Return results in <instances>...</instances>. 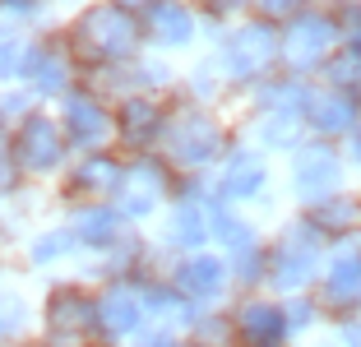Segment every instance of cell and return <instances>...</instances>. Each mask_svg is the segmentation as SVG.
<instances>
[{
  "instance_id": "cell-11",
  "label": "cell",
  "mask_w": 361,
  "mask_h": 347,
  "mask_svg": "<svg viewBox=\"0 0 361 347\" xmlns=\"http://www.w3.org/2000/svg\"><path fill=\"white\" fill-rule=\"evenodd\" d=\"M162 190H167V171L158 162H135L126 176V190H121V209L126 213H149L153 204L162 200Z\"/></svg>"
},
{
  "instance_id": "cell-10",
  "label": "cell",
  "mask_w": 361,
  "mask_h": 347,
  "mask_svg": "<svg viewBox=\"0 0 361 347\" xmlns=\"http://www.w3.org/2000/svg\"><path fill=\"white\" fill-rule=\"evenodd\" d=\"M315 260H319V245L310 241L306 231L292 236V241H283L278 255H274V283L278 287H301L310 274H315Z\"/></svg>"
},
{
  "instance_id": "cell-14",
  "label": "cell",
  "mask_w": 361,
  "mask_h": 347,
  "mask_svg": "<svg viewBox=\"0 0 361 347\" xmlns=\"http://www.w3.org/2000/svg\"><path fill=\"white\" fill-rule=\"evenodd\" d=\"M319 301L329 310H352L361 301V260H338L319 287Z\"/></svg>"
},
{
  "instance_id": "cell-7",
  "label": "cell",
  "mask_w": 361,
  "mask_h": 347,
  "mask_svg": "<svg viewBox=\"0 0 361 347\" xmlns=\"http://www.w3.org/2000/svg\"><path fill=\"white\" fill-rule=\"evenodd\" d=\"M236 343L241 347H283L287 329H283V310L269 301H245L236 310V324H232Z\"/></svg>"
},
{
  "instance_id": "cell-19",
  "label": "cell",
  "mask_w": 361,
  "mask_h": 347,
  "mask_svg": "<svg viewBox=\"0 0 361 347\" xmlns=\"http://www.w3.org/2000/svg\"><path fill=\"white\" fill-rule=\"evenodd\" d=\"M190 10L185 5H153V14H149V37L153 42H162V47H176V42H185L190 37Z\"/></svg>"
},
{
  "instance_id": "cell-17",
  "label": "cell",
  "mask_w": 361,
  "mask_h": 347,
  "mask_svg": "<svg viewBox=\"0 0 361 347\" xmlns=\"http://www.w3.org/2000/svg\"><path fill=\"white\" fill-rule=\"evenodd\" d=\"M361 222V204L357 200H319L315 209H310V227L324 231V236H343V231H352Z\"/></svg>"
},
{
  "instance_id": "cell-4",
  "label": "cell",
  "mask_w": 361,
  "mask_h": 347,
  "mask_svg": "<svg viewBox=\"0 0 361 347\" xmlns=\"http://www.w3.org/2000/svg\"><path fill=\"white\" fill-rule=\"evenodd\" d=\"M218 148H223V130H218V121L209 111H200V106L176 111V121H171V153L180 162H209Z\"/></svg>"
},
{
  "instance_id": "cell-12",
  "label": "cell",
  "mask_w": 361,
  "mask_h": 347,
  "mask_svg": "<svg viewBox=\"0 0 361 347\" xmlns=\"http://www.w3.org/2000/svg\"><path fill=\"white\" fill-rule=\"evenodd\" d=\"M65 130H70V139H75L79 148H97L106 135H111V121H106V111L97 102L70 97V106H65Z\"/></svg>"
},
{
  "instance_id": "cell-28",
  "label": "cell",
  "mask_w": 361,
  "mask_h": 347,
  "mask_svg": "<svg viewBox=\"0 0 361 347\" xmlns=\"http://www.w3.org/2000/svg\"><path fill=\"white\" fill-rule=\"evenodd\" d=\"M23 61H28V51L23 47H0V74H14V70H23Z\"/></svg>"
},
{
  "instance_id": "cell-20",
  "label": "cell",
  "mask_w": 361,
  "mask_h": 347,
  "mask_svg": "<svg viewBox=\"0 0 361 347\" xmlns=\"http://www.w3.org/2000/svg\"><path fill=\"white\" fill-rule=\"evenodd\" d=\"M264 162L255 158V153H236L232 158V167H227V176H223V190L227 195H236V200H245V195H255L259 185H264Z\"/></svg>"
},
{
  "instance_id": "cell-13",
  "label": "cell",
  "mask_w": 361,
  "mask_h": 347,
  "mask_svg": "<svg viewBox=\"0 0 361 347\" xmlns=\"http://www.w3.org/2000/svg\"><path fill=\"white\" fill-rule=\"evenodd\" d=\"M176 287H180L185 296L213 301V296H223V287H227V269L213 260V255H200V260H190V264L176 274Z\"/></svg>"
},
{
  "instance_id": "cell-23",
  "label": "cell",
  "mask_w": 361,
  "mask_h": 347,
  "mask_svg": "<svg viewBox=\"0 0 361 347\" xmlns=\"http://www.w3.org/2000/svg\"><path fill=\"white\" fill-rule=\"evenodd\" d=\"M171 236L180 245H200L204 241V218L195 204H176V222H171Z\"/></svg>"
},
{
  "instance_id": "cell-21",
  "label": "cell",
  "mask_w": 361,
  "mask_h": 347,
  "mask_svg": "<svg viewBox=\"0 0 361 347\" xmlns=\"http://www.w3.org/2000/svg\"><path fill=\"white\" fill-rule=\"evenodd\" d=\"M329 84L338 88V93H352L361 97V47L357 51H343L329 61Z\"/></svg>"
},
{
  "instance_id": "cell-24",
  "label": "cell",
  "mask_w": 361,
  "mask_h": 347,
  "mask_svg": "<svg viewBox=\"0 0 361 347\" xmlns=\"http://www.w3.org/2000/svg\"><path fill=\"white\" fill-rule=\"evenodd\" d=\"M23 329V301L19 296H0V343Z\"/></svg>"
},
{
  "instance_id": "cell-26",
  "label": "cell",
  "mask_w": 361,
  "mask_h": 347,
  "mask_svg": "<svg viewBox=\"0 0 361 347\" xmlns=\"http://www.w3.org/2000/svg\"><path fill=\"white\" fill-rule=\"evenodd\" d=\"M259 5H264L269 19H297L306 10V0H259Z\"/></svg>"
},
{
  "instance_id": "cell-5",
  "label": "cell",
  "mask_w": 361,
  "mask_h": 347,
  "mask_svg": "<svg viewBox=\"0 0 361 347\" xmlns=\"http://www.w3.org/2000/svg\"><path fill=\"white\" fill-rule=\"evenodd\" d=\"M223 56H227V70L236 79H250V74H264L278 61V37L269 23H250V28L232 32V42H227Z\"/></svg>"
},
{
  "instance_id": "cell-3",
  "label": "cell",
  "mask_w": 361,
  "mask_h": 347,
  "mask_svg": "<svg viewBox=\"0 0 361 347\" xmlns=\"http://www.w3.org/2000/svg\"><path fill=\"white\" fill-rule=\"evenodd\" d=\"M329 42H334V19L324 14H297V19L287 23L283 42H278V56L287 65H297V70H310L329 56Z\"/></svg>"
},
{
  "instance_id": "cell-31",
  "label": "cell",
  "mask_w": 361,
  "mask_h": 347,
  "mask_svg": "<svg viewBox=\"0 0 361 347\" xmlns=\"http://www.w3.org/2000/svg\"><path fill=\"white\" fill-rule=\"evenodd\" d=\"M241 5H250V0H209L213 14H232V10H241Z\"/></svg>"
},
{
  "instance_id": "cell-18",
  "label": "cell",
  "mask_w": 361,
  "mask_h": 347,
  "mask_svg": "<svg viewBox=\"0 0 361 347\" xmlns=\"http://www.w3.org/2000/svg\"><path fill=\"white\" fill-rule=\"evenodd\" d=\"M310 121H315L324 135H343V130H352V121H357V106H352V97L315 93L310 97Z\"/></svg>"
},
{
  "instance_id": "cell-25",
  "label": "cell",
  "mask_w": 361,
  "mask_h": 347,
  "mask_svg": "<svg viewBox=\"0 0 361 347\" xmlns=\"http://www.w3.org/2000/svg\"><path fill=\"white\" fill-rule=\"evenodd\" d=\"M306 102V88L301 84H274L264 93V106H301Z\"/></svg>"
},
{
  "instance_id": "cell-8",
  "label": "cell",
  "mask_w": 361,
  "mask_h": 347,
  "mask_svg": "<svg viewBox=\"0 0 361 347\" xmlns=\"http://www.w3.org/2000/svg\"><path fill=\"white\" fill-rule=\"evenodd\" d=\"M338 158H334L324 144H310L297 153V167H292V181H297V195L301 200H324V190L338 185Z\"/></svg>"
},
{
  "instance_id": "cell-16",
  "label": "cell",
  "mask_w": 361,
  "mask_h": 347,
  "mask_svg": "<svg viewBox=\"0 0 361 347\" xmlns=\"http://www.w3.org/2000/svg\"><path fill=\"white\" fill-rule=\"evenodd\" d=\"M116 126H121V139H126V144H149V139L162 130V111L149 102V97H130V102L121 106Z\"/></svg>"
},
{
  "instance_id": "cell-1",
  "label": "cell",
  "mask_w": 361,
  "mask_h": 347,
  "mask_svg": "<svg viewBox=\"0 0 361 347\" xmlns=\"http://www.w3.org/2000/svg\"><path fill=\"white\" fill-rule=\"evenodd\" d=\"M139 47V23L126 10L106 5V10H88L75 28V51L84 61H126Z\"/></svg>"
},
{
  "instance_id": "cell-32",
  "label": "cell",
  "mask_w": 361,
  "mask_h": 347,
  "mask_svg": "<svg viewBox=\"0 0 361 347\" xmlns=\"http://www.w3.org/2000/svg\"><path fill=\"white\" fill-rule=\"evenodd\" d=\"M343 343H348V347H361V319H352V324L343 329Z\"/></svg>"
},
{
  "instance_id": "cell-33",
  "label": "cell",
  "mask_w": 361,
  "mask_h": 347,
  "mask_svg": "<svg viewBox=\"0 0 361 347\" xmlns=\"http://www.w3.org/2000/svg\"><path fill=\"white\" fill-rule=\"evenodd\" d=\"M149 5H158V0H116V10H149Z\"/></svg>"
},
{
  "instance_id": "cell-6",
  "label": "cell",
  "mask_w": 361,
  "mask_h": 347,
  "mask_svg": "<svg viewBox=\"0 0 361 347\" xmlns=\"http://www.w3.org/2000/svg\"><path fill=\"white\" fill-rule=\"evenodd\" d=\"M65 153V139L61 130L47 121V116H28L19 126V139H14V162L23 171H51Z\"/></svg>"
},
{
  "instance_id": "cell-9",
  "label": "cell",
  "mask_w": 361,
  "mask_h": 347,
  "mask_svg": "<svg viewBox=\"0 0 361 347\" xmlns=\"http://www.w3.org/2000/svg\"><path fill=\"white\" fill-rule=\"evenodd\" d=\"M144 324V301H139L130 287H111V292L97 301V334L106 338H126Z\"/></svg>"
},
{
  "instance_id": "cell-34",
  "label": "cell",
  "mask_w": 361,
  "mask_h": 347,
  "mask_svg": "<svg viewBox=\"0 0 361 347\" xmlns=\"http://www.w3.org/2000/svg\"><path fill=\"white\" fill-rule=\"evenodd\" d=\"M139 347H180L176 338H149V343H139Z\"/></svg>"
},
{
  "instance_id": "cell-15",
  "label": "cell",
  "mask_w": 361,
  "mask_h": 347,
  "mask_svg": "<svg viewBox=\"0 0 361 347\" xmlns=\"http://www.w3.org/2000/svg\"><path fill=\"white\" fill-rule=\"evenodd\" d=\"M116 185H121V162L111 158H88L70 176V195H84V200H102L106 190H116Z\"/></svg>"
},
{
  "instance_id": "cell-29",
  "label": "cell",
  "mask_w": 361,
  "mask_h": 347,
  "mask_svg": "<svg viewBox=\"0 0 361 347\" xmlns=\"http://www.w3.org/2000/svg\"><path fill=\"white\" fill-rule=\"evenodd\" d=\"M264 135H269V144H287V139L297 135V130H292V116H274Z\"/></svg>"
},
{
  "instance_id": "cell-27",
  "label": "cell",
  "mask_w": 361,
  "mask_h": 347,
  "mask_svg": "<svg viewBox=\"0 0 361 347\" xmlns=\"http://www.w3.org/2000/svg\"><path fill=\"white\" fill-rule=\"evenodd\" d=\"M310 315H315V310H310L306 301H297L292 310H283V329L287 334H301V329H310Z\"/></svg>"
},
{
  "instance_id": "cell-2",
  "label": "cell",
  "mask_w": 361,
  "mask_h": 347,
  "mask_svg": "<svg viewBox=\"0 0 361 347\" xmlns=\"http://www.w3.org/2000/svg\"><path fill=\"white\" fill-rule=\"evenodd\" d=\"M47 329H51V347H88L97 334V301L79 287H56L47 301Z\"/></svg>"
},
{
  "instance_id": "cell-30",
  "label": "cell",
  "mask_w": 361,
  "mask_h": 347,
  "mask_svg": "<svg viewBox=\"0 0 361 347\" xmlns=\"http://www.w3.org/2000/svg\"><path fill=\"white\" fill-rule=\"evenodd\" d=\"M65 245H70V241H65V236H47V241L37 245V250H32V255H37V260H51V255H56V250H65Z\"/></svg>"
},
{
  "instance_id": "cell-22",
  "label": "cell",
  "mask_w": 361,
  "mask_h": 347,
  "mask_svg": "<svg viewBox=\"0 0 361 347\" xmlns=\"http://www.w3.org/2000/svg\"><path fill=\"white\" fill-rule=\"evenodd\" d=\"M111 227H116V213L111 209H84L79 213V236H84L88 245H106V236H111Z\"/></svg>"
}]
</instances>
